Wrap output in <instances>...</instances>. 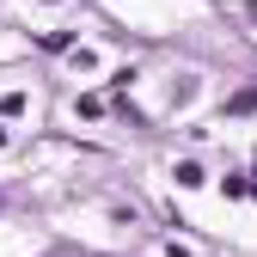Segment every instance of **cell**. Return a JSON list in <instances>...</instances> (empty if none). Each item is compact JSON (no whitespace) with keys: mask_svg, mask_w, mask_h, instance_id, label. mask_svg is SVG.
<instances>
[{"mask_svg":"<svg viewBox=\"0 0 257 257\" xmlns=\"http://www.w3.org/2000/svg\"><path fill=\"white\" fill-rule=\"evenodd\" d=\"M251 19H257V0H251Z\"/></svg>","mask_w":257,"mask_h":257,"instance_id":"6da1fadb","label":"cell"}]
</instances>
